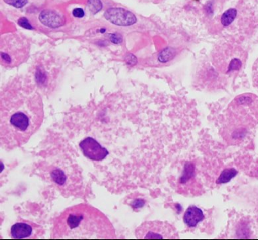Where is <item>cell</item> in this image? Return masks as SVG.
<instances>
[{
    "label": "cell",
    "mask_w": 258,
    "mask_h": 240,
    "mask_svg": "<svg viewBox=\"0 0 258 240\" xmlns=\"http://www.w3.org/2000/svg\"><path fill=\"white\" fill-rule=\"evenodd\" d=\"M43 104L31 86L15 82L3 91L0 106V143L6 149L25 144L40 128Z\"/></svg>",
    "instance_id": "1"
},
{
    "label": "cell",
    "mask_w": 258,
    "mask_h": 240,
    "mask_svg": "<svg viewBox=\"0 0 258 240\" xmlns=\"http://www.w3.org/2000/svg\"><path fill=\"white\" fill-rule=\"evenodd\" d=\"M73 15L76 18H82L84 16V11L81 8H76L73 10Z\"/></svg>",
    "instance_id": "17"
},
{
    "label": "cell",
    "mask_w": 258,
    "mask_h": 240,
    "mask_svg": "<svg viewBox=\"0 0 258 240\" xmlns=\"http://www.w3.org/2000/svg\"><path fill=\"white\" fill-rule=\"evenodd\" d=\"M39 19L42 24L51 28L61 27L66 23L64 17L53 9H45L42 11L39 16Z\"/></svg>",
    "instance_id": "9"
},
{
    "label": "cell",
    "mask_w": 258,
    "mask_h": 240,
    "mask_svg": "<svg viewBox=\"0 0 258 240\" xmlns=\"http://www.w3.org/2000/svg\"><path fill=\"white\" fill-rule=\"evenodd\" d=\"M88 7L92 13L96 14L102 9V2L100 0H89Z\"/></svg>",
    "instance_id": "13"
},
{
    "label": "cell",
    "mask_w": 258,
    "mask_h": 240,
    "mask_svg": "<svg viewBox=\"0 0 258 240\" xmlns=\"http://www.w3.org/2000/svg\"><path fill=\"white\" fill-rule=\"evenodd\" d=\"M116 232L102 211L87 204L64 210L55 218L52 239H114Z\"/></svg>",
    "instance_id": "2"
},
{
    "label": "cell",
    "mask_w": 258,
    "mask_h": 240,
    "mask_svg": "<svg viewBox=\"0 0 258 240\" xmlns=\"http://www.w3.org/2000/svg\"><path fill=\"white\" fill-rule=\"evenodd\" d=\"M247 58L246 51L236 44H220L213 50V65L223 75H231L241 72L245 66Z\"/></svg>",
    "instance_id": "4"
},
{
    "label": "cell",
    "mask_w": 258,
    "mask_h": 240,
    "mask_svg": "<svg viewBox=\"0 0 258 240\" xmlns=\"http://www.w3.org/2000/svg\"><path fill=\"white\" fill-rule=\"evenodd\" d=\"M238 173L235 169H226L222 172L220 175V178L217 180V183H226L230 181L232 178L235 176V175Z\"/></svg>",
    "instance_id": "12"
},
{
    "label": "cell",
    "mask_w": 258,
    "mask_h": 240,
    "mask_svg": "<svg viewBox=\"0 0 258 240\" xmlns=\"http://www.w3.org/2000/svg\"><path fill=\"white\" fill-rule=\"evenodd\" d=\"M30 45L26 39L18 35L3 36L0 45L1 64L7 68L16 67L29 57Z\"/></svg>",
    "instance_id": "5"
},
{
    "label": "cell",
    "mask_w": 258,
    "mask_h": 240,
    "mask_svg": "<svg viewBox=\"0 0 258 240\" xmlns=\"http://www.w3.org/2000/svg\"><path fill=\"white\" fill-rule=\"evenodd\" d=\"M226 121L229 130L244 134L258 124V96L244 93L235 97L228 106Z\"/></svg>",
    "instance_id": "3"
},
{
    "label": "cell",
    "mask_w": 258,
    "mask_h": 240,
    "mask_svg": "<svg viewBox=\"0 0 258 240\" xmlns=\"http://www.w3.org/2000/svg\"><path fill=\"white\" fill-rule=\"evenodd\" d=\"M135 235L138 239H174L179 238V234L173 225L160 220L142 223L136 229Z\"/></svg>",
    "instance_id": "6"
},
{
    "label": "cell",
    "mask_w": 258,
    "mask_h": 240,
    "mask_svg": "<svg viewBox=\"0 0 258 240\" xmlns=\"http://www.w3.org/2000/svg\"><path fill=\"white\" fill-rule=\"evenodd\" d=\"M252 78H253V86L258 90V58L255 61L252 69Z\"/></svg>",
    "instance_id": "14"
},
{
    "label": "cell",
    "mask_w": 258,
    "mask_h": 240,
    "mask_svg": "<svg viewBox=\"0 0 258 240\" xmlns=\"http://www.w3.org/2000/svg\"><path fill=\"white\" fill-rule=\"evenodd\" d=\"M105 18L115 25L123 27L133 25L137 22V18L132 12L120 7L108 9L105 12Z\"/></svg>",
    "instance_id": "8"
},
{
    "label": "cell",
    "mask_w": 258,
    "mask_h": 240,
    "mask_svg": "<svg viewBox=\"0 0 258 240\" xmlns=\"http://www.w3.org/2000/svg\"><path fill=\"white\" fill-rule=\"evenodd\" d=\"M7 4L11 5L16 8H22L28 3V0H4Z\"/></svg>",
    "instance_id": "15"
},
{
    "label": "cell",
    "mask_w": 258,
    "mask_h": 240,
    "mask_svg": "<svg viewBox=\"0 0 258 240\" xmlns=\"http://www.w3.org/2000/svg\"><path fill=\"white\" fill-rule=\"evenodd\" d=\"M203 219V211L194 205H191L187 208L183 217L184 223L189 227H195L197 226L198 223L202 221Z\"/></svg>",
    "instance_id": "10"
},
{
    "label": "cell",
    "mask_w": 258,
    "mask_h": 240,
    "mask_svg": "<svg viewBox=\"0 0 258 240\" xmlns=\"http://www.w3.org/2000/svg\"><path fill=\"white\" fill-rule=\"evenodd\" d=\"M32 225L26 223H15L11 228V236L16 239L31 238L34 232Z\"/></svg>",
    "instance_id": "11"
},
{
    "label": "cell",
    "mask_w": 258,
    "mask_h": 240,
    "mask_svg": "<svg viewBox=\"0 0 258 240\" xmlns=\"http://www.w3.org/2000/svg\"><path fill=\"white\" fill-rule=\"evenodd\" d=\"M18 24L22 27H24L25 29H28V30H32V26L30 24L28 20L26 18H21L18 21Z\"/></svg>",
    "instance_id": "16"
},
{
    "label": "cell",
    "mask_w": 258,
    "mask_h": 240,
    "mask_svg": "<svg viewBox=\"0 0 258 240\" xmlns=\"http://www.w3.org/2000/svg\"><path fill=\"white\" fill-rule=\"evenodd\" d=\"M80 148L87 158L101 161L109 154L108 151L93 137H87L80 143Z\"/></svg>",
    "instance_id": "7"
}]
</instances>
